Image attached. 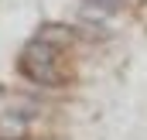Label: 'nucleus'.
<instances>
[{"instance_id": "nucleus-4", "label": "nucleus", "mask_w": 147, "mask_h": 140, "mask_svg": "<svg viewBox=\"0 0 147 140\" xmlns=\"http://www.w3.org/2000/svg\"><path fill=\"white\" fill-rule=\"evenodd\" d=\"M92 3H103V7H113L116 0H92Z\"/></svg>"}, {"instance_id": "nucleus-2", "label": "nucleus", "mask_w": 147, "mask_h": 140, "mask_svg": "<svg viewBox=\"0 0 147 140\" xmlns=\"http://www.w3.org/2000/svg\"><path fill=\"white\" fill-rule=\"evenodd\" d=\"M34 41H41V44H48V48H65V44H72L75 41V31L69 28V24H58V21H45L41 28H38Z\"/></svg>"}, {"instance_id": "nucleus-1", "label": "nucleus", "mask_w": 147, "mask_h": 140, "mask_svg": "<svg viewBox=\"0 0 147 140\" xmlns=\"http://www.w3.org/2000/svg\"><path fill=\"white\" fill-rule=\"evenodd\" d=\"M17 69H21L24 79L41 82V85H58V82H62V75L55 69V48H48V44H41V41H31V44L21 51Z\"/></svg>"}, {"instance_id": "nucleus-3", "label": "nucleus", "mask_w": 147, "mask_h": 140, "mask_svg": "<svg viewBox=\"0 0 147 140\" xmlns=\"http://www.w3.org/2000/svg\"><path fill=\"white\" fill-rule=\"evenodd\" d=\"M0 140H28V120L14 109L0 113Z\"/></svg>"}]
</instances>
